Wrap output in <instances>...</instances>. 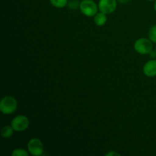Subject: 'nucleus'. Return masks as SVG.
I'll return each mask as SVG.
<instances>
[{"label": "nucleus", "mask_w": 156, "mask_h": 156, "mask_svg": "<svg viewBox=\"0 0 156 156\" xmlns=\"http://www.w3.org/2000/svg\"><path fill=\"white\" fill-rule=\"evenodd\" d=\"M18 101L14 97L6 95L0 101V111L5 115H10L16 111Z\"/></svg>", "instance_id": "obj_1"}, {"label": "nucleus", "mask_w": 156, "mask_h": 156, "mask_svg": "<svg viewBox=\"0 0 156 156\" xmlns=\"http://www.w3.org/2000/svg\"><path fill=\"white\" fill-rule=\"evenodd\" d=\"M133 48L137 53L140 55H149L153 50V43L149 38L141 37L134 42Z\"/></svg>", "instance_id": "obj_2"}, {"label": "nucleus", "mask_w": 156, "mask_h": 156, "mask_svg": "<svg viewBox=\"0 0 156 156\" xmlns=\"http://www.w3.org/2000/svg\"><path fill=\"white\" fill-rule=\"evenodd\" d=\"M79 10L85 16L91 18L98 13V5L94 0H82L79 4Z\"/></svg>", "instance_id": "obj_3"}, {"label": "nucleus", "mask_w": 156, "mask_h": 156, "mask_svg": "<svg viewBox=\"0 0 156 156\" xmlns=\"http://www.w3.org/2000/svg\"><path fill=\"white\" fill-rule=\"evenodd\" d=\"M30 121L24 115H18L12 119L10 125L16 132H23L28 128Z\"/></svg>", "instance_id": "obj_4"}, {"label": "nucleus", "mask_w": 156, "mask_h": 156, "mask_svg": "<svg viewBox=\"0 0 156 156\" xmlns=\"http://www.w3.org/2000/svg\"><path fill=\"white\" fill-rule=\"evenodd\" d=\"M27 151L33 156H41L44 153V145L38 138H32L27 143Z\"/></svg>", "instance_id": "obj_5"}, {"label": "nucleus", "mask_w": 156, "mask_h": 156, "mask_svg": "<svg viewBox=\"0 0 156 156\" xmlns=\"http://www.w3.org/2000/svg\"><path fill=\"white\" fill-rule=\"evenodd\" d=\"M98 9L100 12L110 15L114 13L117 7V0H99Z\"/></svg>", "instance_id": "obj_6"}, {"label": "nucleus", "mask_w": 156, "mask_h": 156, "mask_svg": "<svg viewBox=\"0 0 156 156\" xmlns=\"http://www.w3.org/2000/svg\"><path fill=\"white\" fill-rule=\"evenodd\" d=\"M143 74L149 78L156 76V59H152L144 64L143 68Z\"/></svg>", "instance_id": "obj_7"}, {"label": "nucleus", "mask_w": 156, "mask_h": 156, "mask_svg": "<svg viewBox=\"0 0 156 156\" xmlns=\"http://www.w3.org/2000/svg\"><path fill=\"white\" fill-rule=\"evenodd\" d=\"M108 21V17L106 14L103 13L101 12H99L94 16V22L95 25L98 27H101L104 26Z\"/></svg>", "instance_id": "obj_8"}, {"label": "nucleus", "mask_w": 156, "mask_h": 156, "mask_svg": "<svg viewBox=\"0 0 156 156\" xmlns=\"http://www.w3.org/2000/svg\"><path fill=\"white\" fill-rule=\"evenodd\" d=\"M14 129L11 125L3 126L1 130V135L4 139H9L12 137L14 134Z\"/></svg>", "instance_id": "obj_9"}, {"label": "nucleus", "mask_w": 156, "mask_h": 156, "mask_svg": "<svg viewBox=\"0 0 156 156\" xmlns=\"http://www.w3.org/2000/svg\"><path fill=\"white\" fill-rule=\"evenodd\" d=\"M50 2L56 9H62L68 5V0H50Z\"/></svg>", "instance_id": "obj_10"}, {"label": "nucleus", "mask_w": 156, "mask_h": 156, "mask_svg": "<svg viewBox=\"0 0 156 156\" xmlns=\"http://www.w3.org/2000/svg\"><path fill=\"white\" fill-rule=\"evenodd\" d=\"M148 36H149V40H150L153 44H156V24L152 26V27L149 28Z\"/></svg>", "instance_id": "obj_11"}, {"label": "nucleus", "mask_w": 156, "mask_h": 156, "mask_svg": "<svg viewBox=\"0 0 156 156\" xmlns=\"http://www.w3.org/2000/svg\"><path fill=\"white\" fill-rule=\"evenodd\" d=\"M29 154H30L29 152H27V151L24 150V149H21V148L14 149L13 152H12V156H28Z\"/></svg>", "instance_id": "obj_12"}, {"label": "nucleus", "mask_w": 156, "mask_h": 156, "mask_svg": "<svg viewBox=\"0 0 156 156\" xmlns=\"http://www.w3.org/2000/svg\"><path fill=\"white\" fill-rule=\"evenodd\" d=\"M106 156H120V154L118 153L117 152H114V151H111V152H108V153L105 154Z\"/></svg>", "instance_id": "obj_13"}, {"label": "nucleus", "mask_w": 156, "mask_h": 156, "mask_svg": "<svg viewBox=\"0 0 156 156\" xmlns=\"http://www.w3.org/2000/svg\"><path fill=\"white\" fill-rule=\"evenodd\" d=\"M149 56H150L151 59H155L156 58V51L155 50H152V51L149 53Z\"/></svg>", "instance_id": "obj_14"}, {"label": "nucleus", "mask_w": 156, "mask_h": 156, "mask_svg": "<svg viewBox=\"0 0 156 156\" xmlns=\"http://www.w3.org/2000/svg\"><path fill=\"white\" fill-rule=\"evenodd\" d=\"M119 1H120V2H122V3H126V2H127L129 0H119Z\"/></svg>", "instance_id": "obj_15"}, {"label": "nucleus", "mask_w": 156, "mask_h": 156, "mask_svg": "<svg viewBox=\"0 0 156 156\" xmlns=\"http://www.w3.org/2000/svg\"><path fill=\"white\" fill-rule=\"evenodd\" d=\"M155 2H154V9H155V11L156 12V0H155Z\"/></svg>", "instance_id": "obj_16"}, {"label": "nucleus", "mask_w": 156, "mask_h": 156, "mask_svg": "<svg viewBox=\"0 0 156 156\" xmlns=\"http://www.w3.org/2000/svg\"><path fill=\"white\" fill-rule=\"evenodd\" d=\"M147 1H149V2H153V1H155V0H147Z\"/></svg>", "instance_id": "obj_17"}, {"label": "nucleus", "mask_w": 156, "mask_h": 156, "mask_svg": "<svg viewBox=\"0 0 156 156\" xmlns=\"http://www.w3.org/2000/svg\"><path fill=\"white\" fill-rule=\"evenodd\" d=\"M155 50L156 51V46H155Z\"/></svg>", "instance_id": "obj_18"}]
</instances>
